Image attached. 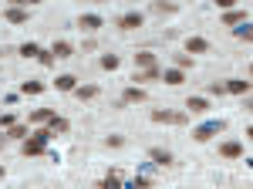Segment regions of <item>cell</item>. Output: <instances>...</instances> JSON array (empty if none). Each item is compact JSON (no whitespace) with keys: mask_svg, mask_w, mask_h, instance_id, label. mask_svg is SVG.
Segmentation results:
<instances>
[{"mask_svg":"<svg viewBox=\"0 0 253 189\" xmlns=\"http://www.w3.org/2000/svg\"><path fill=\"white\" fill-rule=\"evenodd\" d=\"M51 129H38L31 132V139H24V155H44L47 152V142H51Z\"/></svg>","mask_w":253,"mask_h":189,"instance_id":"1","label":"cell"},{"mask_svg":"<svg viewBox=\"0 0 253 189\" xmlns=\"http://www.w3.org/2000/svg\"><path fill=\"white\" fill-rule=\"evenodd\" d=\"M223 129H226L223 122H206V125L193 129V139H196V142H210V139H213V135H219Z\"/></svg>","mask_w":253,"mask_h":189,"instance_id":"2","label":"cell"},{"mask_svg":"<svg viewBox=\"0 0 253 189\" xmlns=\"http://www.w3.org/2000/svg\"><path fill=\"white\" fill-rule=\"evenodd\" d=\"M149 118H152V122H169V125H186V115L182 112H162V108H156Z\"/></svg>","mask_w":253,"mask_h":189,"instance_id":"3","label":"cell"},{"mask_svg":"<svg viewBox=\"0 0 253 189\" xmlns=\"http://www.w3.org/2000/svg\"><path fill=\"white\" fill-rule=\"evenodd\" d=\"M142 24H145V14H138V10L118 17V27H122V31H135V27H142Z\"/></svg>","mask_w":253,"mask_h":189,"instance_id":"4","label":"cell"},{"mask_svg":"<svg viewBox=\"0 0 253 189\" xmlns=\"http://www.w3.org/2000/svg\"><path fill=\"white\" fill-rule=\"evenodd\" d=\"M78 27H81V31H98V27H105V20L98 17V14H81Z\"/></svg>","mask_w":253,"mask_h":189,"instance_id":"5","label":"cell"},{"mask_svg":"<svg viewBox=\"0 0 253 189\" xmlns=\"http://www.w3.org/2000/svg\"><path fill=\"white\" fill-rule=\"evenodd\" d=\"M135 85H145V81H162V71L159 68H142V71H135V78H132Z\"/></svg>","mask_w":253,"mask_h":189,"instance_id":"6","label":"cell"},{"mask_svg":"<svg viewBox=\"0 0 253 189\" xmlns=\"http://www.w3.org/2000/svg\"><path fill=\"white\" fill-rule=\"evenodd\" d=\"M210 51V41L206 38H189L186 41V54H206Z\"/></svg>","mask_w":253,"mask_h":189,"instance_id":"7","label":"cell"},{"mask_svg":"<svg viewBox=\"0 0 253 189\" xmlns=\"http://www.w3.org/2000/svg\"><path fill=\"white\" fill-rule=\"evenodd\" d=\"M54 88H58V92H75V88H78V78L75 75H58L54 78Z\"/></svg>","mask_w":253,"mask_h":189,"instance_id":"8","label":"cell"},{"mask_svg":"<svg viewBox=\"0 0 253 189\" xmlns=\"http://www.w3.org/2000/svg\"><path fill=\"white\" fill-rule=\"evenodd\" d=\"M223 88H226V92H233V94H250V81H243V78H230Z\"/></svg>","mask_w":253,"mask_h":189,"instance_id":"9","label":"cell"},{"mask_svg":"<svg viewBox=\"0 0 253 189\" xmlns=\"http://www.w3.org/2000/svg\"><path fill=\"white\" fill-rule=\"evenodd\" d=\"M219 155H226V159H240V155H243V145H240V142H223V145H219Z\"/></svg>","mask_w":253,"mask_h":189,"instance_id":"10","label":"cell"},{"mask_svg":"<svg viewBox=\"0 0 253 189\" xmlns=\"http://www.w3.org/2000/svg\"><path fill=\"white\" fill-rule=\"evenodd\" d=\"M186 108L193 115H203V112H210V101L206 98H186Z\"/></svg>","mask_w":253,"mask_h":189,"instance_id":"11","label":"cell"},{"mask_svg":"<svg viewBox=\"0 0 253 189\" xmlns=\"http://www.w3.org/2000/svg\"><path fill=\"white\" fill-rule=\"evenodd\" d=\"M51 54H54V61H58V57H71V54H75V47H71L68 41H54V47H51Z\"/></svg>","mask_w":253,"mask_h":189,"instance_id":"12","label":"cell"},{"mask_svg":"<svg viewBox=\"0 0 253 189\" xmlns=\"http://www.w3.org/2000/svg\"><path fill=\"white\" fill-rule=\"evenodd\" d=\"M122 101H128V105H132V101H145V92H142L138 85H128L125 94H122Z\"/></svg>","mask_w":253,"mask_h":189,"instance_id":"13","label":"cell"},{"mask_svg":"<svg viewBox=\"0 0 253 189\" xmlns=\"http://www.w3.org/2000/svg\"><path fill=\"white\" fill-rule=\"evenodd\" d=\"M149 159H152L156 166H172V155H169L166 149H152V152H149Z\"/></svg>","mask_w":253,"mask_h":189,"instance_id":"14","label":"cell"},{"mask_svg":"<svg viewBox=\"0 0 253 189\" xmlns=\"http://www.w3.org/2000/svg\"><path fill=\"white\" fill-rule=\"evenodd\" d=\"M3 17L10 20V24H27V10H24V7H10Z\"/></svg>","mask_w":253,"mask_h":189,"instance_id":"15","label":"cell"},{"mask_svg":"<svg viewBox=\"0 0 253 189\" xmlns=\"http://www.w3.org/2000/svg\"><path fill=\"white\" fill-rule=\"evenodd\" d=\"M135 64H138V68H156V54H152V51H138Z\"/></svg>","mask_w":253,"mask_h":189,"instance_id":"16","label":"cell"},{"mask_svg":"<svg viewBox=\"0 0 253 189\" xmlns=\"http://www.w3.org/2000/svg\"><path fill=\"white\" fill-rule=\"evenodd\" d=\"M162 81H166V85H182L186 78H182L179 68H169V71H162Z\"/></svg>","mask_w":253,"mask_h":189,"instance_id":"17","label":"cell"},{"mask_svg":"<svg viewBox=\"0 0 253 189\" xmlns=\"http://www.w3.org/2000/svg\"><path fill=\"white\" fill-rule=\"evenodd\" d=\"M98 92H101V88H98V85H81V88H75V94H78L81 101H88V98H95Z\"/></svg>","mask_w":253,"mask_h":189,"instance_id":"18","label":"cell"},{"mask_svg":"<svg viewBox=\"0 0 253 189\" xmlns=\"http://www.w3.org/2000/svg\"><path fill=\"white\" fill-rule=\"evenodd\" d=\"M118 183H122V176H118V172L112 169V172H108V176H105V179H101V183H98V186H101V189H115Z\"/></svg>","mask_w":253,"mask_h":189,"instance_id":"19","label":"cell"},{"mask_svg":"<svg viewBox=\"0 0 253 189\" xmlns=\"http://www.w3.org/2000/svg\"><path fill=\"white\" fill-rule=\"evenodd\" d=\"M20 92H24V94H44V85H41V81H24Z\"/></svg>","mask_w":253,"mask_h":189,"instance_id":"20","label":"cell"},{"mask_svg":"<svg viewBox=\"0 0 253 189\" xmlns=\"http://www.w3.org/2000/svg\"><path fill=\"white\" fill-rule=\"evenodd\" d=\"M243 20H247L243 10H226V14H223V24H243Z\"/></svg>","mask_w":253,"mask_h":189,"instance_id":"21","label":"cell"},{"mask_svg":"<svg viewBox=\"0 0 253 189\" xmlns=\"http://www.w3.org/2000/svg\"><path fill=\"white\" fill-rule=\"evenodd\" d=\"M54 118V108H38V112H31V122H51Z\"/></svg>","mask_w":253,"mask_h":189,"instance_id":"22","label":"cell"},{"mask_svg":"<svg viewBox=\"0 0 253 189\" xmlns=\"http://www.w3.org/2000/svg\"><path fill=\"white\" fill-rule=\"evenodd\" d=\"M41 44H34V41H27V44H20V57H38Z\"/></svg>","mask_w":253,"mask_h":189,"instance_id":"23","label":"cell"},{"mask_svg":"<svg viewBox=\"0 0 253 189\" xmlns=\"http://www.w3.org/2000/svg\"><path fill=\"white\" fill-rule=\"evenodd\" d=\"M7 139H27V125H17V122H14V125L7 129Z\"/></svg>","mask_w":253,"mask_h":189,"instance_id":"24","label":"cell"},{"mask_svg":"<svg viewBox=\"0 0 253 189\" xmlns=\"http://www.w3.org/2000/svg\"><path fill=\"white\" fill-rule=\"evenodd\" d=\"M47 129H51V132H68V118H58V115H54V118L47 122Z\"/></svg>","mask_w":253,"mask_h":189,"instance_id":"25","label":"cell"},{"mask_svg":"<svg viewBox=\"0 0 253 189\" xmlns=\"http://www.w3.org/2000/svg\"><path fill=\"white\" fill-rule=\"evenodd\" d=\"M118 64H122V61H118V54H105V57H101V68H105V71H115Z\"/></svg>","mask_w":253,"mask_h":189,"instance_id":"26","label":"cell"},{"mask_svg":"<svg viewBox=\"0 0 253 189\" xmlns=\"http://www.w3.org/2000/svg\"><path fill=\"white\" fill-rule=\"evenodd\" d=\"M233 34H236V41H250L253 38V31H250V24H247V20H243V27H236Z\"/></svg>","mask_w":253,"mask_h":189,"instance_id":"27","label":"cell"},{"mask_svg":"<svg viewBox=\"0 0 253 189\" xmlns=\"http://www.w3.org/2000/svg\"><path fill=\"white\" fill-rule=\"evenodd\" d=\"M175 68H179V71L193 68V57H189V54H175Z\"/></svg>","mask_w":253,"mask_h":189,"instance_id":"28","label":"cell"},{"mask_svg":"<svg viewBox=\"0 0 253 189\" xmlns=\"http://www.w3.org/2000/svg\"><path fill=\"white\" fill-rule=\"evenodd\" d=\"M38 61H41V64H44V68H51V64H54V54L41 47V51H38Z\"/></svg>","mask_w":253,"mask_h":189,"instance_id":"29","label":"cell"},{"mask_svg":"<svg viewBox=\"0 0 253 189\" xmlns=\"http://www.w3.org/2000/svg\"><path fill=\"white\" fill-rule=\"evenodd\" d=\"M152 10H156V14H162V10H166V14H172L175 3H152Z\"/></svg>","mask_w":253,"mask_h":189,"instance_id":"30","label":"cell"},{"mask_svg":"<svg viewBox=\"0 0 253 189\" xmlns=\"http://www.w3.org/2000/svg\"><path fill=\"white\" fill-rule=\"evenodd\" d=\"M108 145H112V149H122V145H125V139H122V135H108Z\"/></svg>","mask_w":253,"mask_h":189,"instance_id":"31","label":"cell"},{"mask_svg":"<svg viewBox=\"0 0 253 189\" xmlns=\"http://www.w3.org/2000/svg\"><path fill=\"white\" fill-rule=\"evenodd\" d=\"M14 125V115H0V129H10Z\"/></svg>","mask_w":253,"mask_h":189,"instance_id":"32","label":"cell"},{"mask_svg":"<svg viewBox=\"0 0 253 189\" xmlns=\"http://www.w3.org/2000/svg\"><path fill=\"white\" fill-rule=\"evenodd\" d=\"M223 92H226L223 85H216V81H213V85H210V94H216V98H219V94H223Z\"/></svg>","mask_w":253,"mask_h":189,"instance_id":"33","label":"cell"},{"mask_svg":"<svg viewBox=\"0 0 253 189\" xmlns=\"http://www.w3.org/2000/svg\"><path fill=\"white\" fill-rule=\"evenodd\" d=\"M236 0H216V7H223V10H233Z\"/></svg>","mask_w":253,"mask_h":189,"instance_id":"34","label":"cell"},{"mask_svg":"<svg viewBox=\"0 0 253 189\" xmlns=\"http://www.w3.org/2000/svg\"><path fill=\"white\" fill-rule=\"evenodd\" d=\"M10 3H14V7H20V3H27V0H10Z\"/></svg>","mask_w":253,"mask_h":189,"instance_id":"35","label":"cell"},{"mask_svg":"<svg viewBox=\"0 0 253 189\" xmlns=\"http://www.w3.org/2000/svg\"><path fill=\"white\" fill-rule=\"evenodd\" d=\"M0 145H7V135H0Z\"/></svg>","mask_w":253,"mask_h":189,"instance_id":"36","label":"cell"},{"mask_svg":"<svg viewBox=\"0 0 253 189\" xmlns=\"http://www.w3.org/2000/svg\"><path fill=\"white\" fill-rule=\"evenodd\" d=\"M0 179H3V166H0Z\"/></svg>","mask_w":253,"mask_h":189,"instance_id":"37","label":"cell"},{"mask_svg":"<svg viewBox=\"0 0 253 189\" xmlns=\"http://www.w3.org/2000/svg\"><path fill=\"white\" fill-rule=\"evenodd\" d=\"M91 3H101V0H91Z\"/></svg>","mask_w":253,"mask_h":189,"instance_id":"38","label":"cell"},{"mask_svg":"<svg viewBox=\"0 0 253 189\" xmlns=\"http://www.w3.org/2000/svg\"><path fill=\"white\" fill-rule=\"evenodd\" d=\"M0 54H3V51H0Z\"/></svg>","mask_w":253,"mask_h":189,"instance_id":"39","label":"cell"}]
</instances>
